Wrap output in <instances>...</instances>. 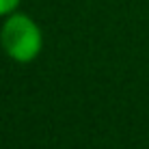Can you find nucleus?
<instances>
[{
	"label": "nucleus",
	"mask_w": 149,
	"mask_h": 149,
	"mask_svg": "<svg viewBox=\"0 0 149 149\" xmlns=\"http://www.w3.org/2000/svg\"><path fill=\"white\" fill-rule=\"evenodd\" d=\"M0 45L9 58L17 63H30L43 48V35L33 17L24 13H11L0 28Z\"/></svg>",
	"instance_id": "f257e3e1"
},
{
	"label": "nucleus",
	"mask_w": 149,
	"mask_h": 149,
	"mask_svg": "<svg viewBox=\"0 0 149 149\" xmlns=\"http://www.w3.org/2000/svg\"><path fill=\"white\" fill-rule=\"evenodd\" d=\"M19 2H22V0H0V17H2V15H11L15 9H17Z\"/></svg>",
	"instance_id": "f03ea898"
}]
</instances>
